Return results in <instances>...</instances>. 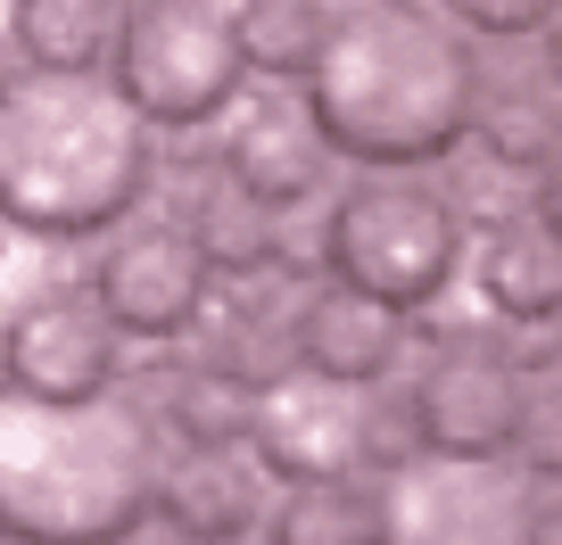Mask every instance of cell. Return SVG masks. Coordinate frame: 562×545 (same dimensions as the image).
<instances>
[{"mask_svg":"<svg viewBox=\"0 0 562 545\" xmlns=\"http://www.w3.org/2000/svg\"><path fill=\"white\" fill-rule=\"evenodd\" d=\"M323 141L356 166H430L480 124V50L422 0H356L306 67Z\"/></svg>","mask_w":562,"mask_h":545,"instance_id":"6da1fadb","label":"cell"},{"mask_svg":"<svg viewBox=\"0 0 562 545\" xmlns=\"http://www.w3.org/2000/svg\"><path fill=\"white\" fill-rule=\"evenodd\" d=\"M158 182V133L124 83L34 67L0 100V215L34 240H91Z\"/></svg>","mask_w":562,"mask_h":545,"instance_id":"7a4b0ae2","label":"cell"},{"mask_svg":"<svg viewBox=\"0 0 562 545\" xmlns=\"http://www.w3.org/2000/svg\"><path fill=\"white\" fill-rule=\"evenodd\" d=\"M158 504V463L133 405L100 397H0V537L100 545L133 537Z\"/></svg>","mask_w":562,"mask_h":545,"instance_id":"3957f363","label":"cell"},{"mask_svg":"<svg viewBox=\"0 0 562 545\" xmlns=\"http://www.w3.org/2000/svg\"><path fill=\"white\" fill-rule=\"evenodd\" d=\"M456 257H463L456 198H439L414 174L348 182L339 207H331V224H323V264H331L339 282L405 306V315H422V306L456 282Z\"/></svg>","mask_w":562,"mask_h":545,"instance_id":"277c9868","label":"cell"},{"mask_svg":"<svg viewBox=\"0 0 562 545\" xmlns=\"http://www.w3.org/2000/svg\"><path fill=\"white\" fill-rule=\"evenodd\" d=\"M116 83L149 124H207L240 100V0H133L116 25Z\"/></svg>","mask_w":562,"mask_h":545,"instance_id":"5b68a950","label":"cell"},{"mask_svg":"<svg viewBox=\"0 0 562 545\" xmlns=\"http://www.w3.org/2000/svg\"><path fill=\"white\" fill-rule=\"evenodd\" d=\"M546 504L505 455H439L422 446L381 488V545H521Z\"/></svg>","mask_w":562,"mask_h":545,"instance_id":"8992f818","label":"cell"},{"mask_svg":"<svg viewBox=\"0 0 562 545\" xmlns=\"http://www.w3.org/2000/svg\"><path fill=\"white\" fill-rule=\"evenodd\" d=\"M248 446L273 479L306 488V479H348L364 463V405H356L348 381L299 364V372H273L257 388V422H248Z\"/></svg>","mask_w":562,"mask_h":545,"instance_id":"52a82bcc","label":"cell"},{"mask_svg":"<svg viewBox=\"0 0 562 545\" xmlns=\"http://www.w3.org/2000/svg\"><path fill=\"white\" fill-rule=\"evenodd\" d=\"M414 422L422 446L439 455H513L529 422V372H513V355H488L472 339H447L414 381Z\"/></svg>","mask_w":562,"mask_h":545,"instance_id":"ba28073f","label":"cell"},{"mask_svg":"<svg viewBox=\"0 0 562 545\" xmlns=\"http://www.w3.org/2000/svg\"><path fill=\"white\" fill-rule=\"evenodd\" d=\"M207 248L191 240V224H140L100 257L91 289L116 315L124 339H182L207 315Z\"/></svg>","mask_w":562,"mask_h":545,"instance_id":"9c48e42d","label":"cell"},{"mask_svg":"<svg viewBox=\"0 0 562 545\" xmlns=\"http://www.w3.org/2000/svg\"><path fill=\"white\" fill-rule=\"evenodd\" d=\"M0 355H9V381L34 397H100L116 381V315L100 306V289L91 298L42 289L0 331Z\"/></svg>","mask_w":562,"mask_h":545,"instance_id":"30bf717a","label":"cell"},{"mask_svg":"<svg viewBox=\"0 0 562 545\" xmlns=\"http://www.w3.org/2000/svg\"><path fill=\"white\" fill-rule=\"evenodd\" d=\"M405 322H414L405 306H389V298H372V289L331 273L323 289H306L299 322H290V355L331 372V381H348V388H372L405 355Z\"/></svg>","mask_w":562,"mask_h":545,"instance_id":"8fae6325","label":"cell"},{"mask_svg":"<svg viewBox=\"0 0 562 545\" xmlns=\"http://www.w3.org/2000/svg\"><path fill=\"white\" fill-rule=\"evenodd\" d=\"M224 174H240L257 198L273 207H299V198L323 191V166H331V141H323V124L306 100H257L240 124H232L224 141Z\"/></svg>","mask_w":562,"mask_h":545,"instance_id":"7c38bea8","label":"cell"},{"mask_svg":"<svg viewBox=\"0 0 562 545\" xmlns=\"http://www.w3.org/2000/svg\"><path fill=\"white\" fill-rule=\"evenodd\" d=\"M480 298L505 322H554L562 315V240L538 215H513L480 248Z\"/></svg>","mask_w":562,"mask_h":545,"instance_id":"4fadbf2b","label":"cell"},{"mask_svg":"<svg viewBox=\"0 0 562 545\" xmlns=\"http://www.w3.org/2000/svg\"><path fill=\"white\" fill-rule=\"evenodd\" d=\"M182 224L207 248L215 273H265V264H281V207L257 198L240 174H224V166L191 191V215H182Z\"/></svg>","mask_w":562,"mask_h":545,"instance_id":"5bb4252c","label":"cell"},{"mask_svg":"<svg viewBox=\"0 0 562 545\" xmlns=\"http://www.w3.org/2000/svg\"><path fill=\"white\" fill-rule=\"evenodd\" d=\"M158 504L175 521V537H248V529H265V496L232 463V446H191L182 472L158 488Z\"/></svg>","mask_w":562,"mask_h":545,"instance_id":"9a60e30c","label":"cell"},{"mask_svg":"<svg viewBox=\"0 0 562 545\" xmlns=\"http://www.w3.org/2000/svg\"><path fill=\"white\" fill-rule=\"evenodd\" d=\"M9 34H18L25 67H50V75H75V67H100L116 25H108L100 0H18L9 9Z\"/></svg>","mask_w":562,"mask_h":545,"instance_id":"2e32d148","label":"cell"},{"mask_svg":"<svg viewBox=\"0 0 562 545\" xmlns=\"http://www.w3.org/2000/svg\"><path fill=\"white\" fill-rule=\"evenodd\" d=\"M323 34H331V9L323 0H240V50H248V75H290L315 67Z\"/></svg>","mask_w":562,"mask_h":545,"instance_id":"e0dca14e","label":"cell"},{"mask_svg":"<svg viewBox=\"0 0 562 545\" xmlns=\"http://www.w3.org/2000/svg\"><path fill=\"white\" fill-rule=\"evenodd\" d=\"M166 422L182 430V446H240L248 422H257V381H240L232 364H215V355H207L191 381H175Z\"/></svg>","mask_w":562,"mask_h":545,"instance_id":"ac0fdd59","label":"cell"},{"mask_svg":"<svg viewBox=\"0 0 562 545\" xmlns=\"http://www.w3.org/2000/svg\"><path fill=\"white\" fill-rule=\"evenodd\" d=\"M281 545H381V496H356L348 479H306L273 512Z\"/></svg>","mask_w":562,"mask_h":545,"instance_id":"d6986e66","label":"cell"},{"mask_svg":"<svg viewBox=\"0 0 562 545\" xmlns=\"http://www.w3.org/2000/svg\"><path fill=\"white\" fill-rule=\"evenodd\" d=\"M480 149H496L521 174H546L562 158V107L546 91H505V100H480Z\"/></svg>","mask_w":562,"mask_h":545,"instance_id":"ffe728a7","label":"cell"},{"mask_svg":"<svg viewBox=\"0 0 562 545\" xmlns=\"http://www.w3.org/2000/svg\"><path fill=\"white\" fill-rule=\"evenodd\" d=\"M513 182H521V166H505L496 149H480V166H456V215L472 231H496L521 215V198H513Z\"/></svg>","mask_w":562,"mask_h":545,"instance_id":"44dd1931","label":"cell"},{"mask_svg":"<svg viewBox=\"0 0 562 545\" xmlns=\"http://www.w3.org/2000/svg\"><path fill=\"white\" fill-rule=\"evenodd\" d=\"M422 455V422H414V397H389V405H364V463L372 472H397V463Z\"/></svg>","mask_w":562,"mask_h":545,"instance_id":"7402d4cb","label":"cell"},{"mask_svg":"<svg viewBox=\"0 0 562 545\" xmlns=\"http://www.w3.org/2000/svg\"><path fill=\"white\" fill-rule=\"evenodd\" d=\"M562 0H447V18L472 25V34H538Z\"/></svg>","mask_w":562,"mask_h":545,"instance_id":"603a6c76","label":"cell"},{"mask_svg":"<svg viewBox=\"0 0 562 545\" xmlns=\"http://www.w3.org/2000/svg\"><path fill=\"white\" fill-rule=\"evenodd\" d=\"M521 455H529V472H538V479H562V388H529Z\"/></svg>","mask_w":562,"mask_h":545,"instance_id":"cb8c5ba5","label":"cell"},{"mask_svg":"<svg viewBox=\"0 0 562 545\" xmlns=\"http://www.w3.org/2000/svg\"><path fill=\"white\" fill-rule=\"evenodd\" d=\"M538 224H546V231L562 240V158H554V166L538 174Z\"/></svg>","mask_w":562,"mask_h":545,"instance_id":"d4e9b609","label":"cell"},{"mask_svg":"<svg viewBox=\"0 0 562 545\" xmlns=\"http://www.w3.org/2000/svg\"><path fill=\"white\" fill-rule=\"evenodd\" d=\"M538 34H546V75H554V83H562V9H554V18H546V25H538Z\"/></svg>","mask_w":562,"mask_h":545,"instance_id":"484cf974","label":"cell"},{"mask_svg":"<svg viewBox=\"0 0 562 545\" xmlns=\"http://www.w3.org/2000/svg\"><path fill=\"white\" fill-rule=\"evenodd\" d=\"M9 388H18V381H9V355H0V397H9Z\"/></svg>","mask_w":562,"mask_h":545,"instance_id":"4316f807","label":"cell"},{"mask_svg":"<svg viewBox=\"0 0 562 545\" xmlns=\"http://www.w3.org/2000/svg\"><path fill=\"white\" fill-rule=\"evenodd\" d=\"M0 100H9V67H0Z\"/></svg>","mask_w":562,"mask_h":545,"instance_id":"83f0119b","label":"cell"},{"mask_svg":"<svg viewBox=\"0 0 562 545\" xmlns=\"http://www.w3.org/2000/svg\"><path fill=\"white\" fill-rule=\"evenodd\" d=\"M0 231H9V215H0Z\"/></svg>","mask_w":562,"mask_h":545,"instance_id":"f1b7e54d","label":"cell"}]
</instances>
